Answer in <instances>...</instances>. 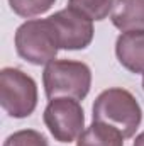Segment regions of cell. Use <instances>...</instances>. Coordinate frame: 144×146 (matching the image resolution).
I'll return each instance as SVG.
<instances>
[{
    "instance_id": "cell-6",
    "label": "cell",
    "mask_w": 144,
    "mask_h": 146,
    "mask_svg": "<svg viewBox=\"0 0 144 146\" xmlns=\"http://www.w3.org/2000/svg\"><path fill=\"white\" fill-rule=\"evenodd\" d=\"M58 39L59 49H85L93 41V21L70 7L48 17Z\"/></svg>"
},
{
    "instance_id": "cell-8",
    "label": "cell",
    "mask_w": 144,
    "mask_h": 146,
    "mask_svg": "<svg viewBox=\"0 0 144 146\" xmlns=\"http://www.w3.org/2000/svg\"><path fill=\"white\" fill-rule=\"evenodd\" d=\"M110 21L122 33L144 31V0H115Z\"/></svg>"
},
{
    "instance_id": "cell-2",
    "label": "cell",
    "mask_w": 144,
    "mask_h": 146,
    "mask_svg": "<svg viewBox=\"0 0 144 146\" xmlns=\"http://www.w3.org/2000/svg\"><path fill=\"white\" fill-rule=\"evenodd\" d=\"M42 83L49 100L61 97L83 100L92 87V70L81 61L54 60L46 65Z\"/></svg>"
},
{
    "instance_id": "cell-5",
    "label": "cell",
    "mask_w": 144,
    "mask_h": 146,
    "mask_svg": "<svg viewBox=\"0 0 144 146\" xmlns=\"http://www.w3.org/2000/svg\"><path fill=\"white\" fill-rule=\"evenodd\" d=\"M44 124L51 136L59 143H71L85 131V112L80 100L75 99H53L44 109Z\"/></svg>"
},
{
    "instance_id": "cell-7",
    "label": "cell",
    "mask_w": 144,
    "mask_h": 146,
    "mask_svg": "<svg viewBox=\"0 0 144 146\" xmlns=\"http://www.w3.org/2000/svg\"><path fill=\"white\" fill-rule=\"evenodd\" d=\"M119 63L131 73H144V31L122 33L115 41Z\"/></svg>"
},
{
    "instance_id": "cell-10",
    "label": "cell",
    "mask_w": 144,
    "mask_h": 146,
    "mask_svg": "<svg viewBox=\"0 0 144 146\" xmlns=\"http://www.w3.org/2000/svg\"><path fill=\"white\" fill-rule=\"evenodd\" d=\"M115 0H68V7L88 17L90 21H104L112 9Z\"/></svg>"
},
{
    "instance_id": "cell-12",
    "label": "cell",
    "mask_w": 144,
    "mask_h": 146,
    "mask_svg": "<svg viewBox=\"0 0 144 146\" xmlns=\"http://www.w3.org/2000/svg\"><path fill=\"white\" fill-rule=\"evenodd\" d=\"M3 146H49L48 139L34 129H22L10 134Z\"/></svg>"
},
{
    "instance_id": "cell-4",
    "label": "cell",
    "mask_w": 144,
    "mask_h": 146,
    "mask_svg": "<svg viewBox=\"0 0 144 146\" xmlns=\"http://www.w3.org/2000/svg\"><path fill=\"white\" fill-rule=\"evenodd\" d=\"M0 106L10 117H29L37 106V85L32 76L19 68L0 72Z\"/></svg>"
},
{
    "instance_id": "cell-14",
    "label": "cell",
    "mask_w": 144,
    "mask_h": 146,
    "mask_svg": "<svg viewBox=\"0 0 144 146\" xmlns=\"http://www.w3.org/2000/svg\"><path fill=\"white\" fill-rule=\"evenodd\" d=\"M143 88H144V76H143Z\"/></svg>"
},
{
    "instance_id": "cell-13",
    "label": "cell",
    "mask_w": 144,
    "mask_h": 146,
    "mask_svg": "<svg viewBox=\"0 0 144 146\" xmlns=\"http://www.w3.org/2000/svg\"><path fill=\"white\" fill-rule=\"evenodd\" d=\"M132 146H144V133H141L139 136H136V141L132 143Z\"/></svg>"
},
{
    "instance_id": "cell-1",
    "label": "cell",
    "mask_w": 144,
    "mask_h": 146,
    "mask_svg": "<svg viewBox=\"0 0 144 146\" xmlns=\"http://www.w3.org/2000/svg\"><path fill=\"white\" fill-rule=\"evenodd\" d=\"M93 121L117 127L124 138H132L143 121V110L136 97L126 88L104 90L93 102Z\"/></svg>"
},
{
    "instance_id": "cell-11",
    "label": "cell",
    "mask_w": 144,
    "mask_h": 146,
    "mask_svg": "<svg viewBox=\"0 0 144 146\" xmlns=\"http://www.w3.org/2000/svg\"><path fill=\"white\" fill-rule=\"evenodd\" d=\"M56 0H9V5L14 14L24 19H31L41 14H46Z\"/></svg>"
},
{
    "instance_id": "cell-3",
    "label": "cell",
    "mask_w": 144,
    "mask_h": 146,
    "mask_svg": "<svg viewBox=\"0 0 144 146\" xmlns=\"http://www.w3.org/2000/svg\"><path fill=\"white\" fill-rule=\"evenodd\" d=\"M14 41L17 54L36 66L49 65L59 51L54 29L48 19L26 21L17 27Z\"/></svg>"
},
{
    "instance_id": "cell-9",
    "label": "cell",
    "mask_w": 144,
    "mask_h": 146,
    "mask_svg": "<svg viewBox=\"0 0 144 146\" xmlns=\"http://www.w3.org/2000/svg\"><path fill=\"white\" fill-rule=\"evenodd\" d=\"M124 134L104 122L93 121L76 139V146H124Z\"/></svg>"
}]
</instances>
